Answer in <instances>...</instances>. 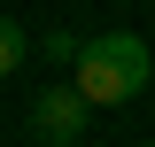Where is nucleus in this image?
<instances>
[{
  "label": "nucleus",
  "mask_w": 155,
  "mask_h": 147,
  "mask_svg": "<svg viewBox=\"0 0 155 147\" xmlns=\"http://www.w3.org/2000/svg\"><path fill=\"white\" fill-rule=\"evenodd\" d=\"M78 93L93 101V109H116V101H140V85L155 77V54L140 47V31H101L78 47Z\"/></svg>",
  "instance_id": "nucleus-1"
},
{
  "label": "nucleus",
  "mask_w": 155,
  "mask_h": 147,
  "mask_svg": "<svg viewBox=\"0 0 155 147\" xmlns=\"http://www.w3.org/2000/svg\"><path fill=\"white\" fill-rule=\"evenodd\" d=\"M85 116H93V101H85L78 85H47L31 101V132L47 147H78V139H85Z\"/></svg>",
  "instance_id": "nucleus-2"
},
{
  "label": "nucleus",
  "mask_w": 155,
  "mask_h": 147,
  "mask_svg": "<svg viewBox=\"0 0 155 147\" xmlns=\"http://www.w3.org/2000/svg\"><path fill=\"white\" fill-rule=\"evenodd\" d=\"M23 54H31V39H23V23H16V16H0V77L16 70Z\"/></svg>",
  "instance_id": "nucleus-3"
},
{
  "label": "nucleus",
  "mask_w": 155,
  "mask_h": 147,
  "mask_svg": "<svg viewBox=\"0 0 155 147\" xmlns=\"http://www.w3.org/2000/svg\"><path fill=\"white\" fill-rule=\"evenodd\" d=\"M78 47H85V39H70V31H54V39H39V54H47V62H78Z\"/></svg>",
  "instance_id": "nucleus-4"
},
{
  "label": "nucleus",
  "mask_w": 155,
  "mask_h": 147,
  "mask_svg": "<svg viewBox=\"0 0 155 147\" xmlns=\"http://www.w3.org/2000/svg\"><path fill=\"white\" fill-rule=\"evenodd\" d=\"M147 8H155V0H147Z\"/></svg>",
  "instance_id": "nucleus-5"
},
{
  "label": "nucleus",
  "mask_w": 155,
  "mask_h": 147,
  "mask_svg": "<svg viewBox=\"0 0 155 147\" xmlns=\"http://www.w3.org/2000/svg\"><path fill=\"white\" fill-rule=\"evenodd\" d=\"M147 147H155V139H147Z\"/></svg>",
  "instance_id": "nucleus-6"
}]
</instances>
